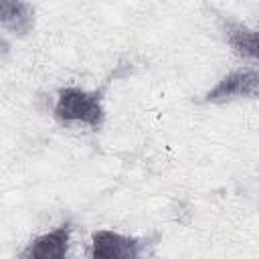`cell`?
<instances>
[{"mask_svg": "<svg viewBox=\"0 0 259 259\" xmlns=\"http://www.w3.org/2000/svg\"><path fill=\"white\" fill-rule=\"evenodd\" d=\"M105 87L85 89L67 85L57 91L53 115L63 125H83L99 130L105 123Z\"/></svg>", "mask_w": 259, "mask_h": 259, "instance_id": "cell-1", "label": "cell"}, {"mask_svg": "<svg viewBox=\"0 0 259 259\" xmlns=\"http://www.w3.org/2000/svg\"><path fill=\"white\" fill-rule=\"evenodd\" d=\"M259 91V73L257 65H245L223 75L204 95L202 103L225 105L237 99H255Z\"/></svg>", "mask_w": 259, "mask_h": 259, "instance_id": "cell-2", "label": "cell"}, {"mask_svg": "<svg viewBox=\"0 0 259 259\" xmlns=\"http://www.w3.org/2000/svg\"><path fill=\"white\" fill-rule=\"evenodd\" d=\"M148 239L123 235L111 229H97L91 233L89 255L93 259H136L146 253Z\"/></svg>", "mask_w": 259, "mask_h": 259, "instance_id": "cell-3", "label": "cell"}, {"mask_svg": "<svg viewBox=\"0 0 259 259\" xmlns=\"http://www.w3.org/2000/svg\"><path fill=\"white\" fill-rule=\"evenodd\" d=\"M73 241V225L69 221L57 225L51 231L36 235L20 251V257L26 259H63L69 253Z\"/></svg>", "mask_w": 259, "mask_h": 259, "instance_id": "cell-4", "label": "cell"}, {"mask_svg": "<svg viewBox=\"0 0 259 259\" xmlns=\"http://www.w3.org/2000/svg\"><path fill=\"white\" fill-rule=\"evenodd\" d=\"M219 30L225 42L241 61H247L249 65H257V30L255 28L221 14Z\"/></svg>", "mask_w": 259, "mask_h": 259, "instance_id": "cell-5", "label": "cell"}, {"mask_svg": "<svg viewBox=\"0 0 259 259\" xmlns=\"http://www.w3.org/2000/svg\"><path fill=\"white\" fill-rule=\"evenodd\" d=\"M0 28L26 36L34 28V8L28 0H0Z\"/></svg>", "mask_w": 259, "mask_h": 259, "instance_id": "cell-6", "label": "cell"}]
</instances>
